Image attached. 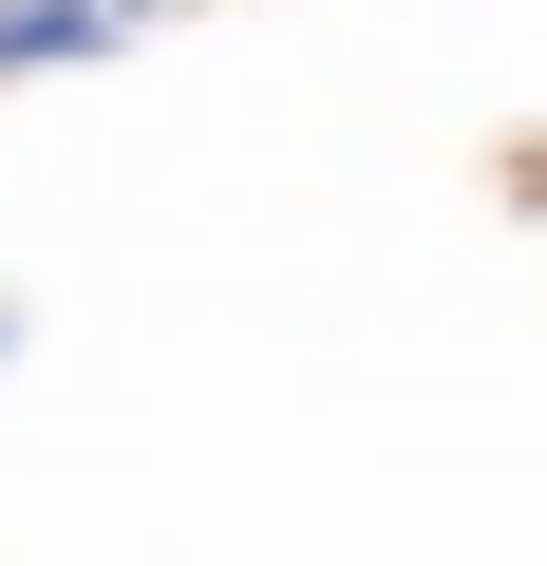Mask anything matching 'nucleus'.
<instances>
[{"instance_id":"nucleus-3","label":"nucleus","mask_w":547,"mask_h":566,"mask_svg":"<svg viewBox=\"0 0 547 566\" xmlns=\"http://www.w3.org/2000/svg\"><path fill=\"white\" fill-rule=\"evenodd\" d=\"M0 359H20V303H0Z\"/></svg>"},{"instance_id":"nucleus-2","label":"nucleus","mask_w":547,"mask_h":566,"mask_svg":"<svg viewBox=\"0 0 547 566\" xmlns=\"http://www.w3.org/2000/svg\"><path fill=\"white\" fill-rule=\"evenodd\" d=\"M114 20H189V0H114Z\"/></svg>"},{"instance_id":"nucleus-1","label":"nucleus","mask_w":547,"mask_h":566,"mask_svg":"<svg viewBox=\"0 0 547 566\" xmlns=\"http://www.w3.org/2000/svg\"><path fill=\"white\" fill-rule=\"evenodd\" d=\"M133 20L114 0H0V76H76V57H114Z\"/></svg>"}]
</instances>
